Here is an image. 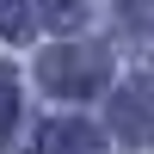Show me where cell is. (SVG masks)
<instances>
[{
  "label": "cell",
  "instance_id": "277c9868",
  "mask_svg": "<svg viewBox=\"0 0 154 154\" xmlns=\"http://www.w3.org/2000/svg\"><path fill=\"white\" fill-rule=\"evenodd\" d=\"M6 93H12V74H0V123H6Z\"/></svg>",
  "mask_w": 154,
  "mask_h": 154
},
{
  "label": "cell",
  "instance_id": "3957f363",
  "mask_svg": "<svg viewBox=\"0 0 154 154\" xmlns=\"http://www.w3.org/2000/svg\"><path fill=\"white\" fill-rule=\"evenodd\" d=\"M43 6H49L56 25H74V19H80V0H43Z\"/></svg>",
  "mask_w": 154,
  "mask_h": 154
},
{
  "label": "cell",
  "instance_id": "7a4b0ae2",
  "mask_svg": "<svg viewBox=\"0 0 154 154\" xmlns=\"http://www.w3.org/2000/svg\"><path fill=\"white\" fill-rule=\"evenodd\" d=\"M0 25L19 37V31H25V0H0Z\"/></svg>",
  "mask_w": 154,
  "mask_h": 154
},
{
  "label": "cell",
  "instance_id": "6da1fadb",
  "mask_svg": "<svg viewBox=\"0 0 154 154\" xmlns=\"http://www.w3.org/2000/svg\"><path fill=\"white\" fill-rule=\"evenodd\" d=\"M99 74H105V62H99V49H80V56H49V80L56 86H93Z\"/></svg>",
  "mask_w": 154,
  "mask_h": 154
}]
</instances>
